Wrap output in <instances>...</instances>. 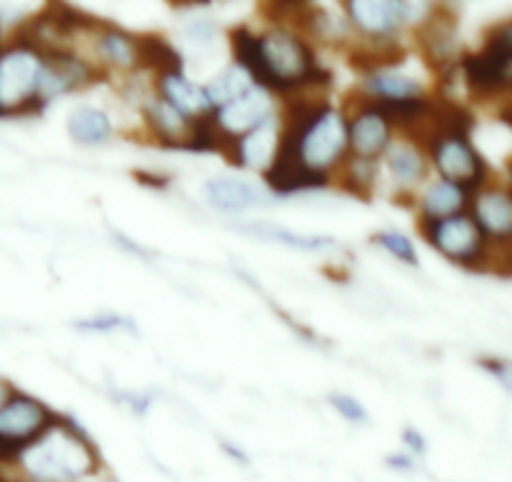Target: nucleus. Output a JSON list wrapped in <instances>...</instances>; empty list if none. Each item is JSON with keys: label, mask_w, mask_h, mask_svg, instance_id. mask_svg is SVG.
I'll use <instances>...</instances> for the list:
<instances>
[{"label": "nucleus", "mask_w": 512, "mask_h": 482, "mask_svg": "<svg viewBox=\"0 0 512 482\" xmlns=\"http://www.w3.org/2000/svg\"><path fill=\"white\" fill-rule=\"evenodd\" d=\"M420 230H423L425 240L433 248H438L445 258L455 260L465 268L480 265L485 253H488V238L478 228V223L465 213L445 220L423 218L420 220Z\"/></svg>", "instance_id": "obj_5"}, {"label": "nucleus", "mask_w": 512, "mask_h": 482, "mask_svg": "<svg viewBox=\"0 0 512 482\" xmlns=\"http://www.w3.org/2000/svg\"><path fill=\"white\" fill-rule=\"evenodd\" d=\"M160 98L168 105H173L180 115H185L188 120L198 118V115L208 113L210 105L205 100L203 88H198L195 83H190L183 73L173 75H160L158 80Z\"/></svg>", "instance_id": "obj_15"}, {"label": "nucleus", "mask_w": 512, "mask_h": 482, "mask_svg": "<svg viewBox=\"0 0 512 482\" xmlns=\"http://www.w3.org/2000/svg\"><path fill=\"white\" fill-rule=\"evenodd\" d=\"M80 330H98V333H110V330H133V320L120 318V315H98V318L80 320Z\"/></svg>", "instance_id": "obj_28"}, {"label": "nucleus", "mask_w": 512, "mask_h": 482, "mask_svg": "<svg viewBox=\"0 0 512 482\" xmlns=\"http://www.w3.org/2000/svg\"><path fill=\"white\" fill-rule=\"evenodd\" d=\"M270 108H273L270 93H265L263 88L253 85V88L245 95H240L238 100L228 103L225 108L213 110V118L225 135L238 140L243 138L245 133H250L253 128H258L260 123H265V120L270 118Z\"/></svg>", "instance_id": "obj_10"}, {"label": "nucleus", "mask_w": 512, "mask_h": 482, "mask_svg": "<svg viewBox=\"0 0 512 482\" xmlns=\"http://www.w3.org/2000/svg\"><path fill=\"white\" fill-rule=\"evenodd\" d=\"M375 245H380L383 250H388L393 258L403 260V263L408 265H418V253H415V245L413 240L408 238V235L398 233V230H383V233H375Z\"/></svg>", "instance_id": "obj_26"}, {"label": "nucleus", "mask_w": 512, "mask_h": 482, "mask_svg": "<svg viewBox=\"0 0 512 482\" xmlns=\"http://www.w3.org/2000/svg\"><path fill=\"white\" fill-rule=\"evenodd\" d=\"M203 195L213 208L228 210V213L230 210H245L250 205L265 203V195L255 185L238 178H230V175H220V178L208 180L203 185Z\"/></svg>", "instance_id": "obj_13"}, {"label": "nucleus", "mask_w": 512, "mask_h": 482, "mask_svg": "<svg viewBox=\"0 0 512 482\" xmlns=\"http://www.w3.org/2000/svg\"><path fill=\"white\" fill-rule=\"evenodd\" d=\"M253 85L255 83L248 75V70L240 68V65L235 63L230 65V68H225L220 75H215V78L203 88V95L205 100H208L210 110H218L225 108L228 103H233V100H238L240 95L248 93Z\"/></svg>", "instance_id": "obj_18"}, {"label": "nucleus", "mask_w": 512, "mask_h": 482, "mask_svg": "<svg viewBox=\"0 0 512 482\" xmlns=\"http://www.w3.org/2000/svg\"><path fill=\"white\" fill-rule=\"evenodd\" d=\"M145 118L153 133L163 140L168 148H185L190 135V120L180 115L173 105L165 103L163 98H155L153 103L145 105Z\"/></svg>", "instance_id": "obj_16"}, {"label": "nucleus", "mask_w": 512, "mask_h": 482, "mask_svg": "<svg viewBox=\"0 0 512 482\" xmlns=\"http://www.w3.org/2000/svg\"><path fill=\"white\" fill-rule=\"evenodd\" d=\"M135 65L158 70L160 75L183 73V58L170 43L158 35H140L135 38Z\"/></svg>", "instance_id": "obj_17"}, {"label": "nucleus", "mask_w": 512, "mask_h": 482, "mask_svg": "<svg viewBox=\"0 0 512 482\" xmlns=\"http://www.w3.org/2000/svg\"><path fill=\"white\" fill-rule=\"evenodd\" d=\"M68 133L75 143L80 145H98L105 143L113 133V125L110 118L98 108H90V105H80L70 113L68 118Z\"/></svg>", "instance_id": "obj_20"}, {"label": "nucleus", "mask_w": 512, "mask_h": 482, "mask_svg": "<svg viewBox=\"0 0 512 482\" xmlns=\"http://www.w3.org/2000/svg\"><path fill=\"white\" fill-rule=\"evenodd\" d=\"M20 460L35 480L73 482L93 473L98 453L73 418L55 415L50 428L20 453Z\"/></svg>", "instance_id": "obj_1"}, {"label": "nucleus", "mask_w": 512, "mask_h": 482, "mask_svg": "<svg viewBox=\"0 0 512 482\" xmlns=\"http://www.w3.org/2000/svg\"><path fill=\"white\" fill-rule=\"evenodd\" d=\"M283 135L295 140L300 160L315 173H325L328 168H333L348 150V120L343 118L340 110L333 108H325L300 135Z\"/></svg>", "instance_id": "obj_4"}, {"label": "nucleus", "mask_w": 512, "mask_h": 482, "mask_svg": "<svg viewBox=\"0 0 512 482\" xmlns=\"http://www.w3.org/2000/svg\"><path fill=\"white\" fill-rule=\"evenodd\" d=\"M425 13H428L425 3H383V0H353V3H348L350 20L373 38H385L395 28L413 23Z\"/></svg>", "instance_id": "obj_9"}, {"label": "nucleus", "mask_w": 512, "mask_h": 482, "mask_svg": "<svg viewBox=\"0 0 512 482\" xmlns=\"http://www.w3.org/2000/svg\"><path fill=\"white\" fill-rule=\"evenodd\" d=\"M483 365L490 370V373H498L500 378L508 380V378H505V375H508V365H505V363H498V360H483Z\"/></svg>", "instance_id": "obj_31"}, {"label": "nucleus", "mask_w": 512, "mask_h": 482, "mask_svg": "<svg viewBox=\"0 0 512 482\" xmlns=\"http://www.w3.org/2000/svg\"><path fill=\"white\" fill-rule=\"evenodd\" d=\"M423 43L430 63L448 65L455 50V25L450 23V20L448 23H438V20L433 18V23L425 25Z\"/></svg>", "instance_id": "obj_24"}, {"label": "nucleus", "mask_w": 512, "mask_h": 482, "mask_svg": "<svg viewBox=\"0 0 512 482\" xmlns=\"http://www.w3.org/2000/svg\"><path fill=\"white\" fill-rule=\"evenodd\" d=\"M388 153V165L390 173L405 185H415L425 178L428 173V163L420 155V150L415 145H393V148L385 150Z\"/></svg>", "instance_id": "obj_23"}, {"label": "nucleus", "mask_w": 512, "mask_h": 482, "mask_svg": "<svg viewBox=\"0 0 512 482\" xmlns=\"http://www.w3.org/2000/svg\"><path fill=\"white\" fill-rule=\"evenodd\" d=\"M330 403H333V408L338 410L340 415H343L348 423H365L368 420V413H365V408L360 405V400H355L353 395H330Z\"/></svg>", "instance_id": "obj_27"}, {"label": "nucleus", "mask_w": 512, "mask_h": 482, "mask_svg": "<svg viewBox=\"0 0 512 482\" xmlns=\"http://www.w3.org/2000/svg\"><path fill=\"white\" fill-rule=\"evenodd\" d=\"M403 443L408 445L410 450H413L415 455H423L425 453V440H423V435L418 433V430H413V428H408L403 433Z\"/></svg>", "instance_id": "obj_29"}, {"label": "nucleus", "mask_w": 512, "mask_h": 482, "mask_svg": "<svg viewBox=\"0 0 512 482\" xmlns=\"http://www.w3.org/2000/svg\"><path fill=\"white\" fill-rule=\"evenodd\" d=\"M278 150V130H275L273 120H265L258 128L245 133L238 138V155H235V165L238 168H255L268 170Z\"/></svg>", "instance_id": "obj_14"}, {"label": "nucleus", "mask_w": 512, "mask_h": 482, "mask_svg": "<svg viewBox=\"0 0 512 482\" xmlns=\"http://www.w3.org/2000/svg\"><path fill=\"white\" fill-rule=\"evenodd\" d=\"M475 223L485 238L508 240L512 233V200L505 188H480L475 195Z\"/></svg>", "instance_id": "obj_12"}, {"label": "nucleus", "mask_w": 512, "mask_h": 482, "mask_svg": "<svg viewBox=\"0 0 512 482\" xmlns=\"http://www.w3.org/2000/svg\"><path fill=\"white\" fill-rule=\"evenodd\" d=\"M385 463H388L393 470H413L415 468L413 455H390Z\"/></svg>", "instance_id": "obj_30"}, {"label": "nucleus", "mask_w": 512, "mask_h": 482, "mask_svg": "<svg viewBox=\"0 0 512 482\" xmlns=\"http://www.w3.org/2000/svg\"><path fill=\"white\" fill-rule=\"evenodd\" d=\"M98 50L115 68H133L135 65V38L118 28H108L98 40Z\"/></svg>", "instance_id": "obj_25"}, {"label": "nucleus", "mask_w": 512, "mask_h": 482, "mask_svg": "<svg viewBox=\"0 0 512 482\" xmlns=\"http://www.w3.org/2000/svg\"><path fill=\"white\" fill-rule=\"evenodd\" d=\"M53 418L55 413H50L43 403L23 393H13L0 405V438L25 450L50 428Z\"/></svg>", "instance_id": "obj_8"}, {"label": "nucleus", "mask_w": 512, "mask_h": 482, "mask_svg": "<svg viewBox=\"0 0 512 482\" xmlns=\"http://www.w3.org/2000/svg\"><path fill=\"white\" fill-rule=\"evenodd\" d=\"M5 393H8V390H5V385H3V383H0V405H3V403H5Z\"/></svg>", "instance_id": "obj_32"}, {"label": "nucleus", "mask_w": 512, "mask_h": 482, "mask_svg": "<svg viewBox=\"0 0 512 482\" xmlns=\"http://www.w3.org/2000/svg\"><path fill=\"white\" fill-rule=\"evenodd\" d=\"M43 60L25 45H13L0 55V113H33L43 108L40 98Z\"/></svg>", "instance_id": "obj_2"}, {"label": "nucleus", "mask_w": 512, "mask_h": 482, "mask_svg": "<svg viewBox=\"0 0 512 482\" xmlns=\"http://www.w3.org/2000/svg\"><path fill=\"white\" fill-rule=\"evenodd\" d=\"M365 90L373 95L378 103H395V100H410L420 98L418 80L408 78V75L398 73V70H378L370 73L365 80Z\"/></svg>", "instance_id": "obj_21"}, {"label": "nucleus", "mask_w": 512, "mask_h": 482, "mask_svg": "<svg viewBox=\"0 0 512 482\" xmlns=\"http://www.w3.org/2000/svg\"><path fill=\"white\" fill-rule=\"evenodd\" d=\"M465 78L473 93L483 98L505 93L510 88L512 75V30L510 25H500L490 38L485 40L478 53H468L460 60Z\"/></svg>", "instance_id": "obj_3"}, {"label": "nucleus", "mask_w": 512, "mask_h": 482, "mask_svg": "<svg viewBox=\"0 0 512 482\" xmlns=\"http://www.w3.org/2000/svg\"><path fill=\"white\" fill-rule=\"evenodd\" d=\"M430 153H433L435 168L443 175V180L448 183L460 185L465 193H478L480 188H485V178H488V165L480 158L478 150L470 145L468 138H443L435 140L430 145Z\"/></svg>", "instance_id": "obj_6"}, {"label": "nucleus", "mask_w": 512, "mask_h": 482, "mask_svg": "<svg viewBox=\"0 0 512 482\" xmlns=\"http://www.w3.org/2000/svg\"><path fill=\"white\" fill-rule=\"evenodd\" d=\"M240 230L248 235H255V238L278 240V243H285L288 248H295V250H328L335 245V240L325 238V235L290 233V230L275 228V225H270V223H250V225H243Z\"/></svg>", "instance_id": "obj_22"}, {"label": "nucleus", "mask_w": 512, "mask_h": 482, "mask_svg": "<svg viewBox=\"0 0 512 482\" xmlns=\"http://www.w3.org/2000/svg\"><path fill=\"white\" fill-rule=\"evenodd\" d=\"M470 195L465 193L460 185L448 183V180H440L433 188H428L423 198V218L428 220H445L460 215L468 208Z\"/></svg>", "instance_id": "obj_19"}, {"label": "nucleus", "mask_w": 512, "mask_h": 482, "mask_svg": "<svg viewBox=\"0 0 512 482\" xmlns=\"http://www.w3.org/2000/svg\"><path fill=\"white\" fill-rule=\"evenodd\" d=\"M348 148L360 160H375L390 148V123L373 100L358 108L348 123Z\"/></svg>", "instance_id": "obj_11"}, {"label": "nucleus", "mask_w": 512, "mask_h": 482, "mask_svg": "<svg viewBox=\"0 0 512 482\" xmlns=\"http://www.w3.org/2000/svg\"><path fill=\"white\" fill-rule=\"evenodd\" d=\"M265 183L278 195H295L305 190H320L330 183L325 173H315L300 160L298 145L293 138H280L275 158L265 170Z\"/></svg>", "instance_id": "obj_7"}]
</instances>
